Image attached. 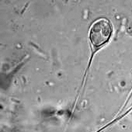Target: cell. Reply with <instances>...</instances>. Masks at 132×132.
<instances>
[{"label": "cell", "mask_w": 132, "mask_h": 132, "mask_svg": "<svg viewBox=\"0 0 132 132\" xmlns=\"http://www.w3.org/2000/svg\"><path fill=\"white\" fill-rule=\"evenodd\" d=\"M112 33V27L110 22L106 19H101L95 22L89 33V38L92 44L96 47H100L106 43Z\"/></svg>", "instance_id": "obj_1"}]
</instances>
